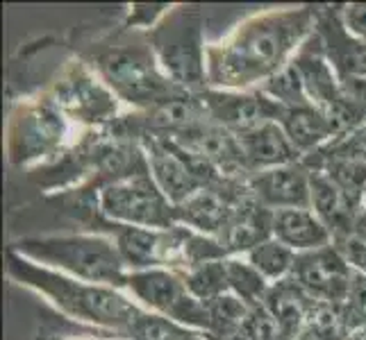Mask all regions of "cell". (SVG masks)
<instances>
[{
    "mask_svg": "<svg viewBox=\"0 0 366 340\" xmlns=\"http://www.w3.org/2000/svg\"><path fill=\"white\" fill-rule=\"evenodd\" d=\"M100 207H103L105 216L128 222L130 227L164 232L178 227L175 207L150 175L148 159L128 175L107 182L100 188Z\"/></svg>",
    "mask_w": 366,
    "mask_h": 340,
    "instance_id": "8992f818",
    "label": "cell"
},
{
    "mask_svg": "<svg viewBox=\"0 0 366 340\" xmlns=\"http://www.w3.org/2000/svg\"><path fill=\"white\" fill-rule=\"evenodd\" d=\"M317 153L321 155H342V157H355L366 161V120L357 125L355 130H350L348 134L335 138L327 145L319 148Z\"/></svg>",
    "mask_w": 366,
    "mask_h": 340,
    "instance_id": "f546056e",
    "label": "cell"
},
{
    "mask_svg": "<svg viewBox=\"0 0 366 340\" xmlns=\"http://www.w3.org/2000/svg\"><path fill=\"white\" fill-rule=\"evenodd\" d=\"M11 252L21 257L34 259L57 266L86 284H112L125 286L128 272L117 243L103 236H48V238H25L16 243Z\"/></svg>",
    "mask_w": 366,
    "mask_h": 340,
    "instance_id": "277c9868",
    "label": "cell"
},
{
    "mask_svg": "<svg viewBox=\"0 0 366 340\" xmlns=\"http://www.w3.org/2000/svg\"><path fill=\"white\" fill-rule=\"evenodd\" d=\"M332 245L342 252L350 266H355L357 270H362V274H366V209L360 213V218L355 227L350 230V234Z\"/></svg>",
    "mask_w": 366,
    "mask_h": 340,
    "instance_id": "83f0119b",
    "label": "cell"
},
{
    "mask_svg": "<svg viewBox=\"0 0 366 340\" xmlns=\"http://www.w3.org/2000/svg\"><path fill=\"white\" fill-rule=\"evenodd\" d=\"M296 252L282 245L280 241H267L248 252V263L264 279H287L292 277L296 266Z\"/></svg>",
    "mask_w": 366,
    "mask_h": 340,
    "instance_id": "cb8c5ba5",
    "label": "cell"
},
{
    "mask_svg": "<svg viewBox=\"0 0 366 340\" xmlns=\"http://www.w3.org/2000/svg\"><path fill=\"white\" fill-rule=\"evenodd\" d=\"M228 259L219 261H207L192 266L184 277L187 288L192 291L196 299H200L203 304L219 299L221 295L230 293V282H228Z\"/></svg>",
    "mask_w": 366,
    "mask_h": 340,
    "instance_id": "603a6c76",
    "label": "cell"
},
{
    "mask_svg": "<svg viewBox=\"0 0 366 340\" xmlns=\"http://www.w3.org/2000/svg\"><path fill=\"white\" fill-rule=\"evenodd\" d=\"M66 134L64 113L53 100L25 107L9 130V157L14 163H28L50 157Z\"/></svg>",
    "mask_w": 366,
    "mask_h": 340,
    "instance_id": "9c48e42d",
    "label": "cell"
},
{
    "mask_svg": "<svg viewBox=\"0 0 366 340\" xmlns=\"http://www.w3.org/2000/svg\"><path fill=\"white\" fill-rule=\"evenodd\" d=\"M342 89H344L346 98L366 118V80H346V82H342Z\"/></svg>",
    "mask_w": 366,
    "mask_h": 340,
    "instance_id": "1f68e13d",
    "label": "cell"
},
{
    "mask_svg": "<svg viewBox=\"0 0 366 340\" xmlns=\"http://www.w3.org/2000/svg\"><path fill=\"white\" fill-rule=\"evenodd\" d=\"M262 304L277 320V324L282 326L285 334L292 340H296L307 329L312 313L317 309V299H314L294 277H287V279H280L273 286H269Z\"/></svg>",
    "mask_w": 366,
    "mask_h": 340,
    "instance_id": "ffe728a7",
    "label": "cell"
},
{
    "mask_svg": "<svg viewBox=\"0 0 366 340\" xmlns=\"http://www.w3.org/2000/svg\"><path fill=\"white\" fill-rule=\"evenodd\" d=\"M150 48L157 64L187 93L207 89V50L203 14L196 7H175L150 30Z\"/></svg>",
    "mask_w": 366,
    "mask_h": 340,
    "instance_id": "3957f363",
    "label": "cell"
},
{
    "mask_svg": "<svg viewBox=\"0 0 366 340\" xmlns=\"http://www.w3.org/2000/svg\"><path fill=\"white\" fill-rule=\"evenodd\" d=\"M280 125H282V130L287 132L289 141L296 145V150L302 157L317 153L319 148L327 145V143L337 138L332 120L314 105L312 107L285 109Z\"/></svg>",
    "mask_w": 366,
    "mask_h": 340,
    "instance_id": "7402d4cb",
    "label": "cell"
},
{
    "mask_svg": "<svg viewBox=\"0 0 366 340\" xmlns=\"http://www.w3.org/2000/svg\"><path fill=\"white\" fill-rule=\"evenodd\" d=\"M53 103L61 109V113H69L82 123L112 120V116L117 113L114 96L80 64L59 78L55 84Z\"/></svg>",
    "mask_w": 366,
    "mask_h": 340,
    "instance_id": "9a60e30c",
    "label": "cell"
},
{
    "mask_svg": "<svg viewBox=\"0 0 366 340\" xmlns=\"http://www.w3.org/2000/svg\"><path fill=\"white\" fill-rule=\"evenodd\" d=\"M273 236L275 241L292 247L294 252H312L330 245L332 241V234L312 209L273 211Z\"/></svg>",
    "mask_w": 366,
    "mask_h": 340,
    "instance_id": "44dd1931",
    "label": "cell"
},
{
    "mask_svg": "<svg viewBox=\"0 0 366 340\" xmlns=\"http://www.w3.org/2000/svg\"><path fill=\"white\" fill-rule=\"evenodd\" d=\"M228 282H230V293H234L239 299H244L248 306L262 304L264 295H267L269 286L267 279L250 266V263H242L228 259Z\"/></svg>",
    "mask_w": 366,
    "mask_h": 340,
    "instance_id": "4316f807",
    "label": "cell"
},
{
    "mask_svg": "<svg viewBox=\"0 0 366 340\" xmlns=\"http://www.w3.org/2000/svg\"><path fill=\"white\" fill-rule=\"evenodd\" d=\"M348 340H366V324L357 326V329L348 336Z\"/></svg>",
    "mask_w": 366,
    "mask_h": 340,
    "instance_id": "d6a6232c",
    "label": "cell"
},
{
    "mask_svg": "<svg viewBox=\"0 0 366 340\" xmlns=\"http://www.w3.org/2000/svg\"><path fill=\"white\" fill-rule=\"evenodd\" d=\"M244 331L250 340H292L277 320L264 309V304L250 306V313L244 322Z\"/></svg>",
    "mask_w": 366,
    "mask_h": 340,
    "instance_id": "f1b7e54d",
    "label": "cell"
},
{
    "mask_svg": "<svg viewBox=\"0 0 366 340\" xmlns=\"http://www.w3.org/2000/svg\"><path fill=\"white\" fill-rule=\"evenodd\" d=\"M130 291L144 302L146 306L155 309L159 316L169 318L173 322L200 326V329L209 331L212 318L207 304L192 295L187 288V282L182 277L169 270H134L128 274Z\"/></svg>",
    "mask_w": 366,
    "mask_h": 340,
    "instance_id": "ba28073f",
    "label": "cell"
},
{
    "mask_svg": "<svg viewBox=\"0 0 366 340\" xmlns=\"http://www.w3.org/2000/svg\"><path fill=\"white\" fill-rule=\"evenodd\" d=\"M262 93H267L269 98H273L275 103H280L285 109H296V107H312V100L305 91V84H302V78L298 68L289 61V64L273 75L269 82H264Z\"/></svg>",
    "mask_w": 366,
    "mask_h": 340,
    "instance_id": "d4e9b609",
    "label": "cell"
},
{
    "mask_svg": "<svg viewBox=\"0 0 366 340\" xmlns=\"http://www.w3.org/2000/svg\"><path fill=\"white\" fill-rule=\"evenodd\" d=\"M314 30L317 7L271 9L250 16L221 43L207 48V82L223 89H248L269 82Z\"/></svg>",
    "mask_w": 366,
    "mask_h": 340,
    "instance_id": "6da1fadb",
    "label": "cell"
},
{
    "mask_svg": "<svg viewBox=\"0 0 366 340\" xmlns=\"http://www.w3.org/2000/svg\"><path fill=\"white\" fill-rule=\"evenodd\" d=\"M117 227V247L125 266L137 270H153L167 261H175L178 252L184 254V245L192 232L173 227V230H146V227L114 225Z\"/></svg>",
    "mask_w": 366,
    "mask_h": 340,
    "instance_id": "5bb4252c",
    "label": "cell"
},
{
    "mask_svg": "<svg viewBox=\"0 0 366 340\" xmlns=\"http://www.w3.org/2000/svg\"><path fill=\"white\" fill-rule=\"evenodd\" d=\"M244 182L246 180H225L203 186L189 200H184L182 205L175 207V220L194 227V230L203 234L221 236L225 227L234 218L242 200L248 195V188Z\"/></svg>",
    "mask_w": 366,
    "mask_h": 340,
    "instance_id": "7c38bea8",
    "label": "cell"
},
{
    "mask_svg": "<svg viewBox=\"0 0 366 340\" xmlns=\"http://www.w3.org/2000/svg\"><path fill=\"white\" fill-rule=\"evenodd\" d=\"M248 193L262 207L271 211L280 209H312V186L310 168L302 161L289 166L262 170L246 177Z\"/></svg>",
    "mask_w": 366,
    "mask_h": 340,
    "instance_id": "e0dca14e",
    "label": "cell"
},
{
    "mask_svg": "<svg viewBox=\"0 0 366 340\" xmlns=\"http://www.w3.org/2000/svg\"><path fill=\"white\" fill-rule=\"evenodd\" d=\"M355 270L335 245L300 252L292 277L319 304H344L355 284Z\"/></svg>",
    "mask_w": 366,
    "mask_h": 340,
    "instance_id": "30bf717a",
    "label": "cell"
},
{
    "mask_svg": "<svg viewBox=\"0 0 366 340\" xmlns=\"http://www.w3.org/2000/svg\"><path fill=\"white\" fill-rule=\"evenodd\" d=\"M9 272L21 279L23 284L34 286L36 291L53 297L59 309H64L69 316L80 318L86 322H96L103 326H117V329H128V326L144 316V309H139L134 302L125 299L121 293L112 288L73 282L69 277L36 268L25 257H19L9 249Z\"/></svg>",
    "mask_w": 366,
    "mask_h": 340,
    "instance_id": "7a4b0ae2",
    "label": "cell"
},
{
    "mask_svg": "<svg viewBox=\"0 0 366 340\" xmlns=\"http://www.w3.org/2000/svg\"><path fill=\"white\" fill-rule=\"evenodd\" d=\"M312 186V209L317 211L319 220L332 234V243L342 241L355 227L360 213L366 209L362 202L352 200L342 186L335 184L325 172L310 170Z\"/></svg>",
    "mask_w": 366,
    "mask_h": 340,
    "instance_id": "ac0fdd59",
    "label": "cell"
},
{
    "mask_svg": "<svg viewBox=\"0 0 366 340\" xmlns=\"http://www.w3.org/2000/svg\"><path fill=\"white\" fill-rule=\"evenodd\" d=\"M175 145H180L187 155H192L194 159L207 163L209 168H214L223 180H234L237 177H250V172L246 168L242 145H239V138L223 130L221 125L203 123L198 128L189 130L178 136H169Z\"/></svg>",
    "mask_w": 366,
    "mask_h": 340,
    "instance_id": "4fadbf2b",
    "label": "cell"
},
{
    "mask_svg": "<svg viewBox=\"0 0 366 340\" xmlns=\"http://www.w3.org/2000/svg\"><path fill=\"white\" fill-rule=\"evenodd\" d=\"M317 36L337 78L366 80V41L348 32L339 7H317Z\"/></svg>",
    "mask_w": 366,
    "mask_h": 340,
    "instance_id": "2e32d148",
    "label": "cell"
},
{
    "mask_svg": "<svg viewBox=\"0 0 366 340\" xmlns=\"http://www.w3.org/2000/svg\"><path fill=\"white\" fill-rule=\"evenodd\" d=\"M139 141L144 145L150 175L173 207L182 205L207 184L225 182L217 170L187 155L169 136H142Z\"/></svg>",
    "mask_w": 366,
    "mask_h": 340,
    "instance_id": "52a82bcc",
    "label": "cell"
},
{
    "mask_svg": "<svg viewBox=\"0 0 366 340\" xmlns=\"http://www.w3.org/2000/svg\"><path fill=\"white\" fill-rule=\"evenodd\" d=\"M342 21L355 36L366 41V3H352L342 7Z\"/></svg>",
    "mask_w": 366,
    "mask_h": 340,
    "instance_id": "4dcf8cb0",
    "label": "cell"
},
{
    "mask_svg": "<svg viewBox=\"0 0 366 340\" xmlns=\"http://www.w3.org/2000/svg\"><path fill=\"white\" fill-rule=\"evenodd\" d=\"M100 75L119 98L146 109H153L182 91L157 64L153 48L144 46H114L96 57Z\"/></svg>",
    "mask_w": 366,
    "mask_h": 340,
    "instance_id": "5b68a950",
    "label": "cell"
},
{
    "mask_svg": "<svg viewBox=\"0 0 366 340\" xmlns=\"http://www.w3.org/2000/svg\"><path fill=\"white\" fill-rule=\"evenodd\" d=\"M125 331L132 340H200L198 334L159 316V313H144Z\"/></svg>",
    "mask_w": 366,
    "mask_h": 340,
    "instance_id": "484cf974",
    "label": "cell"
},
{
    "mask_svg": "<svg viewBox=\"0 0 366 340\" xmlns=\"http://www.w3.org/2000/svg\"><path fill=\"white\" fill-rule=\"evenodd\" d=\"M242 145L244 161L250 175L289 166V163L302 161V155L296 150V145L289 141L287 132L280 123H267L262 128L252 130L248 134L237 136Z\"/></svg>",
    "mask_w": 366,
    "mask_h": 340,
    "instance_id": "d6986e66",
    "label": "cell"
},
{
    "mask_svg": "<svg viewBox=\"0 0 366 340\" xmlns=\"http://www.w3.org/2000/svg\"><path fill=\"white\" fill-rule=\"evenodd\" d=\"M296 340H319V338L314 336V334H312L310 329H305V331H302V334H300V336H298Z\"/></svg>",
    "mask_w": 366,
    "mask_h": 340,
    "instance_id": "836d02e7",
    "label": "cell"
},
{
    "mask_svg": "<svg viewBox=\"0 0 366 340\" xmlns=\"http://www.w3.org/2000/svg\"><path fill=\"white\" fill-rule=\"evenodd\" d=\"M203 100L207 116L214 125L234 136L248 134L267 123H280L285 107L275 103L267 93H232V91H214L205 89L198 93Z\"/></svg>",
    "mask_w": 366,
    "mask_h": 340,
    "instance_id": "8fae6325",
    "label": "cell"
}]
</instances>
